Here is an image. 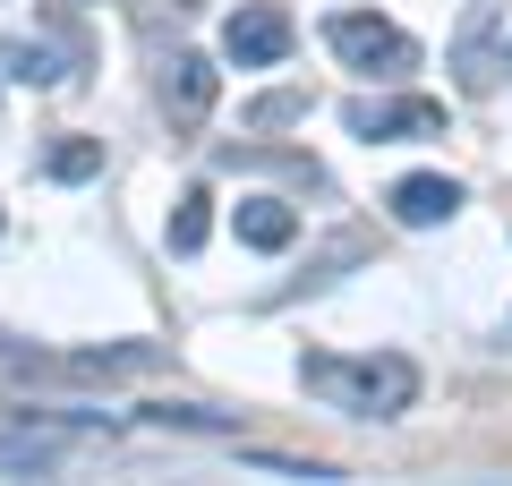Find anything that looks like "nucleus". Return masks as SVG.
Wrapping results in <instances>:
<instances>
[{
    "label": "nucleus",
    "instance_id": "4",
    "mask_svg": "<svg viewBox=\"0 0 512 486\" xmlns=\"http://www.w3.org/2000/svg\"><path fill=\"white\" fill-rule=\"evenodd\" d=\"M299 43V26L282 18L274 0H248V9H231V26H222V60L231 69H282Z\"/></svg>",
    "mask_w": 512,
    "mask_h": 486
},
{
    "label": "nucleus",
    "instance_id": "12",
    "mask_svg": "<svg viewBox=\"0 0 512 486\" xmlns=\"http://www.w3.org/2000/svg\"><path fill=\"white\" fill-rule=\"evenodd\" d=\"M487 35H495V0H470V18H461V43H453V60L470 77H487Z\"/></svg>",
    "mask_w": 512,
    "mask_h": 486
},
{
    "label": "nucleus",
    "instance_id": "11",
    "mask_svg": "<svg viewBox=\"0 0 512 486\" xmlns=\"http://www.w3.org/2000/svg\"><path fill=\"white\" fill-rule=\"evenodd\" d=\"M94 171H103V137H60L52 154H43V180H94Z\"/></svg>",
    "mask_w": 512,
    "mask_h": 486
},
{
    "label": "nucleus",
    "instance_id": "1",
    "mask_svg": "<svg viewBox=\"0 0 512 486\" xmlns=\"http://www.w3.org/2000/svg\"><path fill=\"white\" fill-rule=\"evenodd\" d=\"M299 384H308L325 410L342 418H402L419 401V367L402 350H367V359H333V350H308L299 359Z\"/></svg>",
    "mask_w": 512,
    "mask_h": 486
},
{
    "label": "nucleus",
    "instance_id": "9",
    "mask_svg": "<svg viewBox=\"0 0 512 486\" xmlns=\"http://www.w3.org/2000/svg\"><path fill=\"white\" fill-rule=\"evenodd\" d=\"M146 427H163V435H239V418L231 410H205V401H154V410H137Z\"/></svg>",
    "mask_w": 512,
    "mask_h": 486
},
{
    "label": "nucleus",
    "instance_id": "13",
    "mask_svg": "<svg viewBox=\"0 0 512 486\" xmlns=\"http://www.w3.org/2000/svg\"><path fill=\"white\" fill-rule=\"evenodd\" d=\"M359 256H367V239H359V231H342V239H333V248L308 265V282H299V290H325V282H342V265H359Z\"/></svg>",
    "mask_w": 512,
    "mask_h": 486
},
{
    "label": "nucleus",
    "instance_id": "8",
    "mask_svg": "<svg viewBox=\"0 0 512 486\" xmlns=\"http://www.w3.org/2000/svg\"><path fill=\"white\" fill-rule=\"evenodd\" d=\"M231 231H239V248H256V256H282L299 239V214L282 197H239L231 205Z\"/></svg>",
    "mask_w": 512,
    "mask_h": 486
},
{
    "label": "nucleus",
    "instance_id": "3",
    "mask_svg": "<svg viewBox=\"0 0 512 486\" xmlns=\"http://www.w3.org/2000/svg\"><path fill=\"white\" fill-rule=\"evenodd\" d=\"M342 128L367 137V145L444 137V103H436V94H359V103H342Z\"/></svg>",
    "mask_w": 512,
    "mask_h": 486
},
{
    "label": "nucleus",
    "instance_id": "7",
    "mask_svg": "<svg viewBox=\"0 0 512 486\" xmlns=\"http://www.w3.org/2000/svg\"><path fill=\"white\" fill-rule=\"evenodd\" d=\"M393 222L402 231H436V222L461 214V180H444V171H410V180H393Z\"/></svg>",
    "mask_w": 512,
    "mask_h": 486
},
{
    "label": "nucleus",
    "instance_id": "2",
    "mask_svg": "<svg viewBox=\"0 0 512 486\" xmlns=\"http://www.w3.org/2000/svg\"><path fill=\"white\" fill-rule=\"evenodd\" d=\"M325 43H333V60L359 69V77H410L419 69V43H410L393 18H376V9H333Z\"/></svg>",
    "mask_w": 512,
    "mask_h": 486
},
{
    "label": "nucleus",
    "instance_id": "16",
    "mask_svg": "<svg viewBox=\"0 0 512 486\" xmlns=\"http://www.w3.org/2000/svg\"><path fill=\"white\" fill-rule=\"evenodd\" d=\"M504 69H512V52H504Z\"/></svg>",
    "mask_w": 512,
    "mask_h": 486
},
{
    "label": "nucleus",
    "instance_id": "15",
    "mask_svg": "<svg viewBox=\"0 0 512 486\" xmlns=\"http://www.w3.org/2000/svg\"><path fill=\"white\" fill-rule=\"evenodd\" d=\"M256 469H274V478H308V486H325V478H333L325 461H282V452H256Z\"/></svg>",
    "mask_w": 512,
    "mask_h": 486
},
{
    "label": "nucleus",
    "instance_id": "5",
    "mask_svg": "<svg viewBox=\"0 0 512 486\" xmlns=\"http://www.w3.org/2000/svg\"><path fill=\"white\" fill-rule=\"evenodd\" d=\"M77 69H86V43L77 35H18V43H0V77H9V86H69Z\"/></svg>",
    "mask_w": 512,
    "mask_h": 486
},
{
    "label": "nucleus",
    "instance_id": "14",
    "mask_svg": "<svg viewBox=\"0 0 512 486\" xmlns=\"http://www.w3.org/2000/svg\"><path fill=\"white\" fill-rule=\"evenodd\" d=\"M248 120H256V128H291V120H308V94H265Z\"/></svg>",
    "mask_w": 512,
    "mask_h": 486
},
{
    "label": "nucleus",
    "instance_id": "6",
    "mask_svg": "<svg viewBox=\"0 0 512 486\" xmlns=\"http://www.w3.org/2000/svg\"><path fill=\"white\" fill-rule=\"evenodd\" d=\"M214 94H222V77H214V60H205V52H171V60H163V111H171L180 128H205Z\"/></svg>",
    "mask_w": 512,
    "mask_h": 486
},
{
    "label": "nucleus",
    "instance_id": "10",
    "mask_svg": "<svg viewBox=\"0 0 512 486\" xmlns=\"http://www.w3.org/2000/svg\"><path fill=\"white\" fill-rule=\"evenodd\" d=\"M163 239H171V256H197L205 239H214V197H205V188H188V197L171 205V222H163Z\"/></svg>",
    "mask_w": 512,
    "mask_h": 486
}]
</instances>
